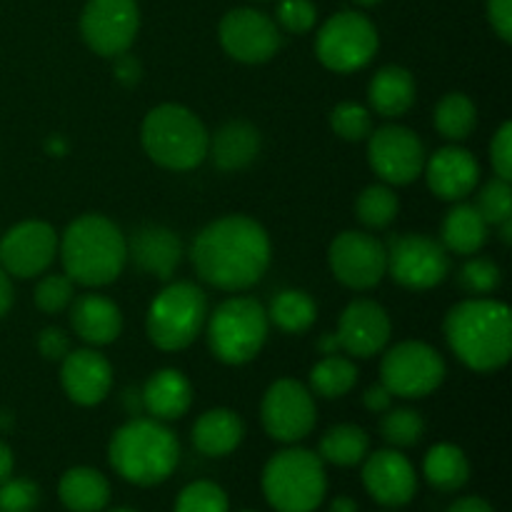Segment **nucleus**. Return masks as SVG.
Listing matches in <instances>:
<instances>
[{"label":"nucleus","mask_w":512,"mask_h":512,"mask_svg":"<svg viewBox=\"0 0 512 512\" xmlns=\"http://www.w3.org/2000/svg\"><path fill=\"white\" fill-rule=\"evenodd\" d=\"M193 265L205 283L220 290H245L258 283L270 263V240L248 215H225L195 238Z\"/></svg>","instance_id":"f257e3e1"},{"label":"nucleus","mask_w":512,"mask_h":512,"mask_svg":"<svg viewBox=\"0 0 512 512\" xmlns=\"http://www.w3.org/2000/svg\"><path fill=\"white\" fill-rule=\"evenodd\" d=\"M445 338L460 363L478 373L503 368L512 353V315L498 300H465L445 318Z\"/></svg>","instance_id":"f03ea898"},{"label":"nucleus","mask_w":512,"mask_h":512,"mask_svg":"<svg viewBox=\"0 0 512 512\" xmlns=\"http://www.w3.org/2000/svg\"><path fill=\"white\" fill-rule=\"evenodd\" d=\"M65 275L73 283L100 288L123 273L128 263V240L113 220L103 215H80L65 228L60 240Z\"/></svg>","instance_id":"7ed1b4c3"},{"label":"nucleus","mask_w":512,"mask_h":512,"mask_svg":"<svg viewBox=\"0 0 512 512\" xmlns=\"http://www.w3.org/2000/svg\"><path fill=\"white\" fill-rule=\"evenodd\" d=\"M108 458L120 478L150 488L173 475L180 458V445L160 420L133 418L115 430Z\"/></svg>","instance_id":"20e7f679"},{"label":"nucleus","mask_w":512,"mask_h":512,"mask_svg":"<svg viewBox=\"0 0 512 512\" xmlns=\"http://www.w3.org/2000/svg\"><path fill=\"white\" fill-rule=\"evenodd\" d=\"M143 148L168 170H193L208 158L210 135L195 113L183 105L165 103L143 120Z\"/></svg>","instance_id":"39448f33"},{"label":"nucleus","mask_w":512,"mask_h":512,"mask_svg":"<svg viewBox=\"0 0 512 512\" xmlns=\"http://www.w3.org/2000/svg\"><path fill=\"white\" fill-rule=\"evenodd\" d=\"M325 488L323 460L310 450H280L263 470V493L278 512H313L323 503Z\"/></svg>","instance_id":"423d86ee"},{"label":"nucleus","mask_w":512,"mask_h":512,"mask_svg":"<svg viewBox=\"0 0 512 512\" xmlns=\"http://www.w3.org/2000/svg\"><path fill=\"white\" fill-rule=\"evenodd\" d=\"M268 313L253 298H230L215 308L208 323V343L215 358L243 365L260 353L268 338Z\"/></svg>","instance_id":"0eeeda50"},{"label":"nucleus","mask_w":512,"mask_h":512,"mask_svg":"<svg viewBox=\"0 0 512 512\" xmlns=\"http://www.w3.org/2000/svg\"><path fill=\"white\" fill-rule=\"evenodd\" d=\"M208 298L193 283H173L160 290L148 310V338L160 350H183L200 335Z\"/></svg>","instance_id":"6e6552de"},{"label":"nucleus","mask_w":512,"mask_h":512,"mask_svg":"<svg viewBox=\"0 0 512 512\" xmlns=\"http://www.w3.org/2000/svg\"><path fill=\"white\" fill-rule=\"evenodd\" d=\"M315 53L325 68L335 73H353L378 53V30L363 13L343 10L320 28Z\"/></svg>","instance_id":"1a4fd4ad"},{"label":"nucleus","mask_w":512,"mask_h":512,"mask_svg":"<svg viewBox=\"0 0 512 512\" xmlns=\"http://www.w3.org/2000/svg\"><path fill=\"white\" fill-rule=\"evenodd\" d=\"M445 378V360L438 350L418 340H405L385 353L380 363V380L390 395L425 398L440 388Z\"/></svg>","instance_id":"9d476101"},{"label":"nucleus","mask_w":512,"mask_h":512,"mask_svg":"<svg viewBox=\"0 0 512 512\" xmlns=\"http://www.w3.org/2000/svg\"><path fill=\"white\" fill-rule=\"evenodd\" d=\"M140 28L135 0H88L80 15V33L88 48L103 58H118L133 45Z\"/></svg>","instance_id":"9b49d317"},{"label":"nucleus","mask_w":512,"mask_h":512,"mask_svg":"<svg viewBox=\"0 0 512 512\" xmlns=\"http://www.w3.org/2000/svg\"><path fill=\"white\" fill-rule=\"evenodd\" d=\"M448 253L433 238L420 233L400 235L388 248V270L403 288H435L448 275Z\"/></svg>","instance_id":"f8f14e48"},{"label":"nucleus","mask_w":512,"mask_h":512,"mask_svg":"<svg viewBox=\"0 0 512 512\" xmlns=\"http://www.w3.org/2000/svg\"><path fill=\"white\" fill-rule=\"evenodd\" d=\"M330 270L343 285L368 290L388 273V250L378 238L358 230H345L330 245Z\"/></svg>","instance_id":"ddd939ff"},{"label":"nucleus","mask_w":512,"mask_h":512,"mask_svg":"<svg viewBox=\"0 0 512 512\" xmlns=\"http://www.w3.org/2000/svg\"><path fill=\"white\" fill-rule=\"evenodd\" d=\"M260 418L270 438L280 443H298L315 425L313 395L298 380H278L265 393Z\"/></svg>","instance_id":"4468645a"},{"label":"nucleus","mask_w":512,"mask_h":512,"mask_svg":"<svg viewBox=\"0 0 512 512\" xmlns=\"http://www.w3.org/2000/svg\"><path fill=\"white\" fill-rule=\"evenodd\" d=\"M370 168L393 185H408L423 173L425 148L423 140L403 125H385L370 135L368 143Z\"/></svg>","instance_id":"2eb2a0df"},{"label":"nucleus","mask_w":512,"mask_h":512,"mask_svg":"<svg viewBox=\"0 0 512 512\" xmlns=\"http://www.w3.org/2000/svg\"><path fill=\"white\" fill-rule=\"evenodd\" d=\"M58 253V235L43 220H25L0 240V268L15 278L45 273Z\"/></svg>","instance_id":"dca6fc26"},{"label":"nucleus","mask_w":512,"mask_h":512,"mask_svg":"<svg viewBox=\"0 0 512 512\" xmlns=\"http://www.w3.org/2000/svg\"><path fill=\"white\" fill-rule=\"evenodd\" d=\"M220 43L240 63H265L280 48L278 25L253 8H235L220 20Z\"/></svg>","instance_id":"f3484780"},{"label":"nucleus","mask_w":512,"mask_h":512,"mask_svg":"<svg viewBox=\"0 0 512 512\" xmlns=\"http://www.w3.org/2000/svg\"><path fill=\"white\" fill-rule=\"evenodd\" d=\"M365 490L385 508H403L418 490V475L398 450H378L363 465Z\"/></svg>","instance_id":"a211bd4d"},{"label":"nucleus","mask_w":512,"mask_h":512,"mask_svg":"<svg viewBox=\"0 0 512 512\" xmlns=\"http://www.w3.org/2000/svg\"><path fill=\"white\" fill-rule=\"evenodd\" d=\"M335 338L353 358H373L390 340L388 313L373 300H355L340 315Z\"/></svg>","instance_id":"6ab92c4d"},{"label":"nucleus","mask_w":512,"mask_h":512,"mask_svg":"<svg viewBox=\"0 0 512 512\" xmlns=\"http://www.w3.org/2000/svg\"><path fill=\"white\" fill-rule=\"evenodd\" d=\"M60 380L68 398L78 405H98L113 385V368L95 350H73L63 358Z\"/></svg>","instance_id":"aec40b11"},{"label":"nucleus","mask_w":512,"mask_h":512,"mask_svg":"<svg viewBox=\"0 0 512 512\" xmlns=\"http://www.w3.org/2000/svg\"><path fill=\"white\" fill-rule=\"evenodd\" d=\"M430 190L443 200H463L473 193L480 178V165L468 150L443 148L425 163Z\"/></svg>","instance_id":"412c9836"},{"label":"nucleus","mask_w":512,"mask_h":512,"mask_svg":"<svg viewBox=\"0 0 512 512\" xmlns=\"http://www.w3.org/2000/svg\"><path fill=\"white\" fill-rule=\"evenodd\" d=\"M128 258H133L135 265L145 273L168 280L178 270L183 245L173 230L160 228V225H145V228L135 230L133 240L128 243Z\"/></svg>","instance_id":"4be33fe9"},{"label":"nucleus","mask_w":512,"mask_h":512,"mask_svg":"<svg viewBox=\"0 0 512 512\" xmlns=\"http://www.w3.org/2000/svg\"><path fill=\"white\" fill-rule=\"evenodd\" d=\"M70 325H73L75 335L90 345H108L123 330V315H120L118 305L113 300L103 298V295H80L73 300L70 308Z\"/></svg>","instance_id":"5701e85b"},{"label":"nucleus","mask_w":512,"mask_h":512,"mask_svg":"<svg viewBox=\"0 0 512 512\" xmlns=\"http://www.w3.org/2000/svg\"><path fill=\"white\" fill-rule=\"evenodd\" d=\"M140 398H143L145 413L165 423V420H178L188 413L193 403V388L180 370L165 368L145 383Z\"/></svg>","instance_id":"b1692460"},{"label":"nucleus","mask_w":512,"mask_h":512,"mask_svg":"<svg viewBox=\"0 0 512 512\" xmlns=\"http://www.w3.org/2000/svg\"><path fill=\"white\" fill-rule=\"evenodd\" d=\"M243 420L238 418V413L225 408L208 410L198 418V423L193 425V445L203 455L210 458H223V455L233 453L235 448L243 440Z\"/></svg>","instance_id":"393cba45"},{"label":"nucleus","mask_w":512,"mask_h":512,"mask_svg":"<svg viewBox=\"0 0 512 512\" xmlns=\"http://www.w3.org/2000/svg\"><path fill=\"white\" fill-rule=\"evenodd\" d=\"M368 98L375 113L383 118H398L415 100L413 75L400 65H388V68L378 70L370 80Z\"/></svg>","instance_id":"a878e982"},{"label":"nucleus","mask_w":512,"mask_h":512,"mask_svg":"<svg viewBox=\"0 0 512 512\" xmlns=\"http://www.w3.org/2000/svg\"><path fill=\"white\" fill-rule=\"evenodd\" d=\"M260 150V133L250 123L233 120L215 133L208 153H213L220 170H240L255 160Z\"/></svg>","instance_id":"bb28decb"},{"label":"nucleus","mask_w":512,"mask_h":512,"mask_svg":"<svg viewBox=\"0 0 512 512\" xmlns=\"http://www.w3.org/2000/svg\"><path fill=\"white\" fill-rule=\"evenodd\" d=\"M60 503L70 512H100L110 500V485L93 468H73L60 478Z\"/></svg>","instance_id":"cd10ccee"},{"label":"nucleus","mask_w":512,"mask_h":512,"mask_svg":"<svg viewBox=\"0 0 512 512\" xmlns=\"http://www.w3.org/2000/svg\"><path fill=\"white\" fill-rule=\"evenodd\" d=\"M488 238V223L475 205H455L443 220L445 248L458 255L478 253Z\"/></svg>","instance_id":"c85d7f7f"},{"label":"nucleus","mask_w":512,"mask_h":512,"mask_svg":"<svg viewBox=\"0 0 512 512\" xmlns=\"http://www.w3.org/2000/svg\"><path fill=\"white\" fill-rule=\"evenodd\" d=\"M425 478L433 488L443 490V493H453V490H460L470 478V463L465 458L463 450L458 445L440 443L433 445L425 455Z\"/></svg>","instance_id":"c756f323"},{"label":"nucleus","mask_w":512,"mask_h":512,"mask_svg":"<svg viewBox=\"0 0 512 512\" xmlns=\"http://www.w3.org/2000/svg\"><path fill=\"white\" fill-rule=\"evenodd\" d=\"M368 433L358 425H335L320 440V460L350 468L368 455Z\"/></svg>","instance_id":"7c9ffc66"},{"label":"nucleus","mask_w":512,"mask_h":512,"mask_svg":"<svg viewBox=\"0 0 512 512\" xmlns=\"http://www.w3.org/2000/svg\"><path fill=\"white\" fill-rule=\"evenodd\" d=\"M318 318V305L303 290H283L270 303L268 320L285 333H305Z\"/></svg>","instance_id":"2f4dec72"},{"label":"nucleus","mask_w":512,"mask_h":512,"mask_svg":"<svg viewBox=\"0 0 512 512\" xmlns=\"http://www.w3.org/2000/svg\"><path fill=\"white\" fill-rule=\"evenodd\" d=\"M358 380V368L353 360L343 358V355H325L310 373V385L323 398H340L348 393Z\"/></svg>","instance_id":"473e14b6"},{"label":"nucleus","mask_w":512,"mask_h":512,"mask_svg":"<svg viewBox=\"0 0 512 512\" xmlns=\"http://www.w3.org/2000/svg\"><path fill=\"white\" fill-rule=\"evenodd\" d=\"M475 105L468 95L450 93L435 108V128L448 140H465L475 128Z\"/></svg>","instance_id":"72a5a7b5"},{"label":"nucleus","mask_w":512,"mask_h":512,"mask_svg":"<svg viewBox=\"0 0 512 512\" xmlns=\"http://www.w3.org/2000/svg\"><path fill=\"white\" fill-rule=\"evenodd\" d=\"M355 210H358L360 223H365L368 228H385L398 215V198L385 185H370L358 195Z\"/></svg>","instance_id":"f704fd0d"},{"label":"nucleus","mask_w":512,"mask_h":512,"mask_svg":"<svg viewBox=\"0 0 512 512\" xmlns=\"http://www.w3.org/2000/svg\"><path fill=\"white\" fill-rule=\"evenodd\" d=\"M380 433L395 448H410L418 443L425 433V423L415 410H385V418L380 423Z\"/></svg>","instance_id":"c9c22d12"},{"label":"nucleus","mask_w":512,"mask_h":512,"mask_svg":"<svg viewBox=\"0 0 512 512\" xmlns=\"http://www.w3.org/2000/svg\"><path fill=\"white\" fill-rule=\"evenodd\" d=\"M175 512H228V495L210 480H198L178 495Z\"/></svg>","instance_id":"e433bc0d"},{"label":"nucleus","mask_w":512,"mask_h":512,"mask_svg":"<svg viewBox=\"0 0 512 512\" xmlns=\"http://www.w3.org/2000/svg\"><path fill=\"white\" fill-rule=\"evenodd\" d=\"M478 213L483 215L485 223L500 225L505 220L512 218V190H510V180L495 178L480 190L478 198Z\"/></svg>","instance_id":"4c0bfd02"},{"label":"nucleus","mask_w":512,"mask_h":512,"mask_svg":"<svg viewBox=\"0 0 512 512\" xmlns=\"http://www.w3.org/2000/svg\"><path fill=\"white\" fill-rule=\"evenodd\" d=\"M330 125L335 133L343 140H363L370 135L373 120L370 113L358 103H340L338 108L330 113Z\"/></svg>","instance_id":"58836bf2"},{"label":"nucleus","mask_w":512,"mask_h":512,"mask_svg":"<svg viewBox=\"0 0 512 512\" xmlns=\"http://www.w3.org/2000/svg\"><path fill=\"white\" fill-rule=\"evenodd\" d=\"M40 503V490L28 478H8L0 485V512H33Z\"/></svg>","instance_id":"ea45409f"},{"label":"nucleus","mask_w":512,"mask_h":512,"mask_svg":"<svg viewBox=\"0 0 512 512\" xmlns=\"http://www.w3.org/2000/svg\"><path fill=\"white\" fill-rule=\"evenodd\" d=\"M73 300V280L68 275H48L35 288V303L43 313H60Z\"/></svg>","instance_id":"a19ab883"},{"label":"nucleus","mask_w":512,"mask_h":512,"mask_svg":"<svg viewBox=\"0 0 512 512\" xmlns=\"http://www.w3.org/2000/svg\"><path fill=\"white\" fill-rule=\"evenodd\" d=\"M460 283L468 293L485 295L493 293L500 285V268L488 258H473L460 270Z\"/></svg>","instance_id":"79ce46f5"},{"label":"nucleus","mask_w":512,"mask_h":512,"mask_svg":"<svg viewBox=\"0 0 512 512\" xmlns=\"http://www.w3.org/2000/svg\"><path fill=\"white\" fill-rule=\"evenodd\" d=\"M315 5L313 0H280L278 3V23L290 33H308L315 25Z\"/></svg>","instance_id":"37998d69"},{"label":"nucleus","mask_w":512,"mask_h":512,"mask_svg":"<svg viewBox=\"0 0 512 512\" xmlns=\"http://www.w3.org/2000/svg\"><path fill=\"white\" fill-rule=\"evenodd\" d=\"M490 160H493L495 175L503 180L512 178V125L503 123L490 143Z\"/></svg>","instance_id":"c03bdc74"},{"label":"nucleus","mask_w":512,"mask_h":512,"mask_svg":"<svg viewBox=\"0 0 512 512\" xmlns=\"http://www.w3.org/2000/svg\"><path fill=\"white\" fill-rule=\"evenodd\" d=\"M38 350L45 360H63L70 353L68 335L60 328H45L38 338Z\"/></svg>","instance_id":"a18cd8bd"},{"label":"nucleus","mask_w":512,"mask_h":512,"mask_svg":"<svg viewBox=\"0 0 512 512\" xmlns=\"http://www.w3.org/2000/svg\"><path fill=\"white\" fill-rule=\"evenodd\" d=\"M488 20L495 33L510 43L512 40V0H488Z\"/></svg>","instance_id":"49530a36"},{"label":"nucleus","mask_w":512,"mask_h":512,"mask_svg":"<svg viewBox=\"0 0 512 512\" xmlns=\"http://www.w3.org/2000/svg\"><path fill=\"white\" fill-rule=\"evenodd\" d=\"M363 400H365V408L373 410V413H385V410H390V400H393V395H390V390L380 383L365 390Z\"/></svg>","instance_id":"de8ad7c7"},{"label":"nucleus","mask_w":512,"mask_h":512,"mask_svg":"<svg viewBox=\"0 0 512 512\" xmlns=\"http://www.w3.org/2000/svg\"><path fill=\"white\" fill-rule=\"evenodd\" d=\"M115 73H118V78L123 80L125 85H133L135 80H138L140 75V65L138 60L128 58V55H118V63H115Z\"/></svg>","instance_id":"09e8293b"},{"label":"nucleus","mask_w":512,"mask_h":512,"mask_svg":"<svg viewBox=\"0 0 512 512\" xmlns=\"http://www.w3.org/2000/svg\"><path fill=\"white\" fill-rule=\"evenodd\" d=\"M448 512H495V510H493V505L485 503L483 498H475V495H470V498L455 500V503L448 508Z\"/></svg>","instance_id":"8fccbe9b"},{"label":"nucleus","mask_w":512,"mask_h":512,"mask_svg":"<svg viewBox=\"0 0 512 512\" xmlns=\"http://www.w3.org/2000/svg\"><path fill=\"white\" fill-rule=\"evenodd\" d=\"M10 305H13V283H10L8 273L0 268V318L8 313Z\"/></svg>","instance_id":"3c124183"},{"label":"nucleus","mask_w":512,"mask_h":512,"mask_svg":"<svg viewBox=\"0 0 512 512\" xmlns=\"http://www.w3.org/2000/svg\"><path fill=\"white\" fill-rule=\"evenodd\" d=\"M13 475V450L0 440V485Z\"/></svg>","instance_id":"603ef678"},{"label":"nucleus","mask_w":512,"mask_h":512,"mask_svg":"<svg viewBox=\"0 0 512 512\" xmlns=\"http://www.w3.org/2000/svg\"><path fill=\"white\" fill-rule=\"evenodd\" d=\"M318 348H320V353L323 355H335L340 350V343H338V338H335V335H323V338H320V343H318Z\"/></svg>","instance_id":"864d4df0"},{"label":"nucleus","mask_w":512,"mask_h":512,"mask_svg":"<svg viewBox=\"0 0 512 512\" xmlns=\"http://www.w3.org/2000/svg\"><path fill=\"white\" fill-rule=\"evenodd\" d=\"M330 512H358V503L353 498H335L330 503Z\"/></svg>","instance_id":"5fc2aeb1"},{"label":"nucleus","mask_w":512,"mask_h":512,"mask_svg":"<svg viewBox=\"0 0 512 512\" xmlns=\"http://www.w3.org/2000/svg\"><path fill=\"white\" fill-rule=\"evenodd\" d=\"M360 5H375V3H380V0H358Z\"/></svg>","instance_id":"6e6d98bb"},{"label":"nucleus","mask_w":512,"mask_h":512,"mask_svg":"<svg viewBox=\"0 0 512 512\" xmlns=\"http://www.w3.org/2000/svg\"><path fill=\"white\" fill-rule=\"evenodd\" d=\"M113 512H135V510H125V508H120V510H113Z\"/></svg>","instance_id":"4d7b16f0"},{"label":"nucleus","mask_w":512,"mask_h":512,"mask_svg":"<svg viewBox=\"0 0 512 512\" xmlns=\"http://www.w3.org/2000/svg\"><path fill=\"white\" fill-rule=\"evenodd\" d=\"M245 512H250V510H245Z\"/></svg>","instance_id":"13d9d810"}]
</instances>
